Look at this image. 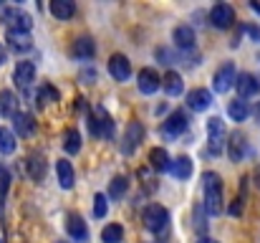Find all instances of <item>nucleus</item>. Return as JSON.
I'll return each instance as SVG.
<instances>
[{"label":"nucleus","mask_w":260,"mask_h":243,"mask_svg":"<svg viewBox=\"0 0 260 243\" xmlns=\"http://www.w3.org/2000/svg\"><path fill=\"white\" fill-rule=\"evenodd\" d=\"M202 190H205V210L210 215H220L225 210L222 205V180L217 172H205L202 175Z\"/></svg>","instance_id":"1"},{"label":"nucleus","mask_w":260,"mask_h":243,"mask_svg":"<svg viewBox=\"0 0 260 243\" xmlns=\"http://www.w3.org/2000/svg\"><path fill=\"white\" fill-rule=\"evenodd\" d=\"M142 223L152 233H165L167 226H170V210L165 205H159V203H149L144 208V213H142Z\"/></svg>","instance_id":"2"},{"label":"nucleus","mask_w":260,"mask_h":243,"mask_svg":"<svg viewBox=\"0 0 260 243\" xmlns=\"http://www.w3.org/2000/svg\"><path fill=\"white\" fill-rule=\"evenodd\" d=\"M225 140H228L225 122L220 117H212L207 122V150H210V155H222L225 152V145H228Z\"/></svg>","instance_id":"3"},{"label":"nucleus","mask_w":260,"mask_h":243,"mask_svg":"<svg viewBox=\"0 0 260 243\" xmlns=\"http://www.w3.org/2000/svg\"><path fill=\"white\" fill-rule=\"evenodd\" d=\"M0 20L8 25V31H20V33H30V25H33L30 15L23 13L20 8H3Z\"/></svg>","instance_id":"4"},{"label":"nucleus","mask_w":260,"mask_h":243,"mask_svg":"<svg viewBox=\"0 0 260 243\" xmlns=\"http://www.w3.org/2000/svg\"><path fill=\"white\" fill-rule=\"evenodd\" d=\"M88 127L93 137H114V122L104 106H96L88 117Z\"/></svg>","instance_id":"5"},{"label":"nucleus","mask_w":260,"mask_h":243,"mask_svg":"<svg viewBox=\"0 0 260 243\" xmlns=\"http://www.w3.org/2000/svg\"><path fill=\"white\" fill-rule=\"evenodd\" d=\"M235 81H238L235 64H233V61H225V64L215 71V76H212V89H215L217 94H225L228 89H233V86H235Z\"/></svg>","instance_id":"6"},{"label":"nucleus","mask_w":260,"mask_h":243,"mask_svg":"<svg viewBox=\"0 0 260 243\" xmlns=\"http://www.w3.org/2000/svg\"><path fill=\"white\" fill-rule=\"evenodd\" d=\"M187 114L182 112V109H177V112H172L167 119H165V124H162V137L165 140H174V137H179L184 129H187Z\"/></svg>","instance_id":"7"},{"label":"nucleus","mask_w":260,"mask_h":243,"mask_svg":"<svg viewBox=\"0 0 260 243\" xmlns=\"http://www.w3.org/2000/svg\"><path fill=\"white\" fill-rule=\"evenodd\" d=\"M210 23H212L215 28H220V31L230 28V25L235 23V8L228 5V3H217V5L210 10Z\"/></svg>","instance_id":"8"},{"label":"nucleus","mask_w":260,"mask_h":243,"mask_svg":"<svg viewBox=\"0 0 260 243\" xmlns=\"http://www.w3.org/2000/svg\"><path fill=\"white\" fill-rule=\"evenodd\" d=\"M142 142H144V124H142V122H129V127H126V132H124L121 152H124V155H132Z\"/></svg>","instance_id":"9"},{"label":"nucleus","mask_w":260,"mask_h":243,"mask_svg":"<svg viewBox=\"0 0 260 243\" xmlns=\"http://www.w3.org/2000/svg\"><path fill=\"white\" fill-rule=\"evenodd\" d=\"M13 81H15V86L18 89H30L33 86V81H36V66L30 64V61H20L18 66H15V71H13Z\"/></svg>","instance_id":"10"},{"label":"nucleus","mask_w":260,"mask_h":243,"mask_svg":"<svg viewBox=\"0 0 260 243\" xmlns=\"http://www.w3.org/2000/svg\"><path fill=\"white\" fill-rule=\"evenodd\" d=\"M109 74L116 81H126L132 76V61L126 56H121V53H114L109 59Z\"/></svg>","instance_id":"11"},{"label":"nucleus","mask_w":260,"mask_h":243,"mask_svg":"<svg viewBox=\"0 0 260 243\" xmlns=\"http://www.w3.org/2000/svg\"><path fill=\"white\" fill-rule=\"evenodd\" d=\"M245 152H248V140H245V134H243V132H233V134L228 137V157L233 162H240L245 157Z\"/></svg>","instance_id":"12"},{"label":"nucleus","mask_w":260,"mask_h":243,"mask_svg":"<svg viewBox=\"0 0 260 243\" xmlns=\"http://www.w3.org/2000/svg\"><path fill=\"white\" fill-rule=\"evenodd\" d=\"M46 170H48V165H46V157H43L41 152H30V155L25 157V172L30 175V180L41 182V180L46 177Z\"/></svg>","instance_id":"13"},{"label":"nucleus","mask_w":260,"mask_h":243,"mask_svg":"<svg viewBox=\"0 0 260 243\" xmlns=\"http://www.w3.org/2000/svg\"><path fill=\"white\" fill-rule=\"evenodd\" d=\"M66 228H69V236H71L74 241H79V243H86L88 241L86 221H84L79 213H69V223H66Z\"/></svg>","instance_id":"14"},{"label":"nucleus","mask_w":260,"mask_h":243,"mask_svg":"<svg viewBox=\"0 0 260 243\" xmlns=\"http://www.w3.org/2000/svg\"><path fill=\"white\" fill-rule=\"evenodd\" d=\"M157 89H162V76L154 69H142L139 71V91L142 94H154Z\"/></svg>","instance_id":"15"},{"label":"nucleus","mask_w":260,"mask_h":243,"mask_svg":"<svg viewBox=\"0 0 260 243\" xmlns=\"http://www.w3.org/2000/svg\"><path fill=\"white\" fill-rule=\"evenodd\" d=\"M210 104H212V94H210L207 89H192V91L187 94V106H189L192 112H205Z\"/></svg>","instance_id":"16"},{"label":"nucleus","mask_w":260,"mask_h":243,"mask_svg":"<svg viewBox=\"0 0 260 243\" xmlns=\"http://www.w3.org/2000/svg\"><path fill=\"white\" fill-rule=\"evenodd\" d=\"M71 53H74V59H79V61H88V59H93L96 46H93V41H91L88 36H81V38H76V41H74Z\"/></svg>","instance_id":"17"},{"label":"nucleus","mask_w":260,"mask_h":243,"mask_svg":"<svg viewBox=\"0 0 260 243\" xmlns=\"http://www.w3.org/2000/svg\"><path fill=\"white\" fill-rule=\"evenodd\" d=\"M235 89H238L240 99H248V96H253V94H255V91L260 89L258 76H253V74H238V81H235Z\"/></svg>","instance_id":"18"},{"label":"nucleus","mask_w":260,"mask_h":243,"mask_svg":"<svg viewBox=\"0 0 260 243\" xmlns=\"http://www.w3.org/2000/svg\"><path fill=\"white\" fill-rule=\"evenodd\" d=\"M56 175H58V185L63 190H71L74 182H76V175H74V167L69 160H58L56 162Z\"/></svg>","instance_id":"19"},{"label":"nucleus","mask_w":260,"mask_h":243,"mask_svg":"<svg viewBox=\"0 0 260 243\" xmlns=\"http://www.w3.org/2000/svg\"><path fill=\"white\" fill-rule=\"evenodd\" d=\"M8 46H10V51H15V53H23V51H28V48L33 46V38H30V33L8 31Z\"/></svg>","instance_id":"20"},{"label":"nucleus","mask_w":260,"mask_h":243,"mask_svg":"<svg viewBox=\"0 0 260 243\" xmlns=\"http://www.w3.org/2000/svg\"><path fill=\"white\" fill-rule=\"evenodd\" d=\"M13 127H15V132H18L20 137H30V134L36 132V119H33L28 112H18V114L13 117Z\"/></svg>","instance_id":"21"},{"label":"nucleus","mask_w":260,"mask_h":243,"mask_svg":"<svg viewBox=\"0 0 260 243\" xmlns=\"http://www.w3.org/2000/svg\"><path fill=\"white\" fill-rule=\"evenodd\" d=\"M172 38H174V43H177L179 48H184V51L194 48V28H192V25H177Z\"/></svg>","instance_id":"22"},{"label":"nucleus","mask_w":260,"mask_h":243,"mask_svg":"<svg viewBox=\"0 0 260 243\" xmlns=\"http://www.w3.org/2000/svg\"><path fill=\"white\" fill-rule=\"evenodd\" d=\"M149 167L157 170V172H167V170L172 167V160H170V155H167L165 147H154V150H149Z\"/></svg>","instance_id":"23"},{"label":"nucleus","mask_w":260,"mask_h":243,"mask_svg":"<svg viewBox=\"0 0 260 243\" xmlns=\"http://www.w3.org/2000/svg\"><path fill=\"white\" fill-rule=\"evenodd\" d=\"M51 13L58 20H71L76 13V5H74V0H51Z\"/></svg>","instance_id":"24"},{"label":"nucleus","mask_w":260,"mask_h":243,"mask_svg":"<svg viewBox=\"0 0 260 243\" xmlns=\"http://www.w3.org/2000/svg\"><path fill=\"white\" fill-rule=\"evenodd\" d=\"M18 114V96L10 89L0 91V117H15Z\"/></svg>","instance_id":"25"},{"label":"nucleus","mask_w":260,"mask_h":243,"mask_svg":"<svg viewBox=\"0 0 260 243\" xmlns=\"http://www.w3.org/2000/svg\"><path fill=\"white\" fill-rule=\"evenodd\" d=\"M228 114H230V119L233 122H245L248 117H250V106H248V101L245 99H233L230 104H228Z\"/></svg>","instance_id":"26"},{"label":"nucleus","mask_w":260,"mask_h":243,"mask_svg":"<svg viewBox=\"0 0 260 243\" xmlns=\"http://www.w3.org/2000/svg\"><path fill=\"white\" fill-rule=\"evenodd\" d=\"M162 86H165V91H167L170 96H179L182 89H184V81H182V76H179L177 71H167V74L162 76Z\"/></svg>","instance_id":"27"},{"label":"nucleus","mask_w":260,"mask_h":243,"mask_svg":"<svg viewBox=\"0 0 260 243\" xmlns=\"http://www.w3.org/2000/svg\"><path fill=\"white\" fill-rule=\"evenodd\" d=\"M170 170H172V175L177 177V180H187V177L192 175V160L182 155V157H177V160L172 162Z\"/></svg>","instance_id":"28"},{"label":"nucleus","mask_w":260,"mask_h":243,"mask_svg":"<svg viewBox=\"0 0 260 243\" xmlns=\"http://www.w3.org/2000/svg\"><path fill=\"white\" fill-rule=\"evenodd\" d=\"M63 150L69 155H76L81 150V134H79V129H66V134H63Z\"/></svg>","instance_id":"29"},{"label":"nucleus","mask_w":260,"mask_h":243,"mask_svg":"<svg viewBox=\"0 0 260 243\" xmlns=\"http://www.w3.org/2000/svg\"><path fill=\"white\" fill-rule=\"evenodd\" d=\"M101 241L104 243H121L124 241V228L119 223H109L104 231H101Z\"/></svg>","instance_id":"30"},{"label":"nucleus","mask_w":260,"mask_h":243,"mask_svg":"<svg viewBox=\"0 0 260 243\" xmlns=\"http://www.w3.org/2000/svg\"><path fill=\"white\" fill-rule=\"evenodd\" d=\"M10 152H15V134L0 127V155H10Z\"/></svg>","instance_id":"31"},{"label":"nucleus","mask_w":260,"mask_h":243,"mask_svg":"<svg viewBox=\"0 0 260 243\" xmlns=\"http://www.w3.org/2000/svg\"><path fill=\"white\" fill-rule=\"evenodd\" d=\"M109 195H111L114 200H121V198L126 195V177H114V180L109 182Z\"/></svg>","instance_id":"32"},{"label":"nucleus","mask_w":260,"mask_h":243,"mask_svg":"<svg viewBox=\"0 0 260 243\" xmlns=\"http://www.w3.org/2000/svg\"><path fill=\"white\" fill-rule=\"evenodd\" d=\"M51 101H58V91H56L51 84H43V86L38 89V104L43 106V104H51Z\"/></svg>","instance_id":"33"},{"label":"nucleus","mask_w":260,"mask_h":243,"mask_svg":"<svg viewBox=\"0 0 260 243\" xmlns=\"http://www.w3.org/2000/svg\"><path fill=\"white\" fill-rule=\"evenodd\" d=\"M106 213H109V203H106L104 193H96V198H93V215L96 218H104Z\"/></svg>","instance_id":"34"},{"label":"nucleus","mask_w":260,"mask_h":243,"mask_svg":"<svg viewBox=\"0 0 260 243\" xmlns=\"http://www.w3.org/2000/svg\"><path fill=\"white\" fill-rule=\"evenodd\" d=\"M157 59H159V64H177V56L170 48H157Z\"/></svg>","instance_id":"35"},{"label":"nucleus","mask_w":260,"mask_h":243,"mask_svg":"<svg viewBox=\"0 0 260 243\" xmlns=\"http://www.w3.org/2000/svg\"><path fill=\"white\" fill-rule=\"evenodd\" d=\"M8 185H10V172H8V170L0 165V195H5Z\"/></svg>","instance_id":"36"},{"label":"nucleus","mask_w":260,"mask_h":243,"mask_svg":"<svg viewBox=\"0 0 260 243\" xmlns=\"http://www.w3.org/2000/svg\"><path fill=\"white\" fill-rule=\"evenodd\" d=\"M240 213H243V195H238L230 205V215H240Z\"/></svg>","instance_id":"37"},{"label":"nucleus","mask_w":260,"mask_h":243,"mask_svg":"<svg viewBox=\"0 0 260 243\" xmlns=\"http://www.w3.org/2000/svg\"><path fill=\"white\" fill-rule=\"evenodd\" d=\"M245 31L253 36V41H260V28L258 25H245Z\"/></svg>","instance_id":"38"},{"label":"nucleus","mask_w":260,"mask_h":243,"mask_svg":"<svg viewBox=\"0 0 260 243\" xmlns=\"http://www.w3.org/2000/svg\"><path fill=\"white\" fill-rule=\"evenodd\" d=\"M81 79H86V84H93V79H96V74H93L91 69H86V71L81 74Z\"/></svg>","instance_id":"39"},{"label":"nucleus","mask_w":260,"mask_h":243,"mask_svg":"<svg viewBox=\"0 0 260 243\" xmlns=\"http://www.w3.org/2000/svg\"><path fill=\"white\" fill-rule=\"evenodd\" d=\"M253 182H255V187L260 190V165L255 167V172H253Z\"/></svg>","instance_id":"40"},{"label":"nucleus","mask_w":260,"mask_h":243,"mask_svg":"<svg viewBox=\"0 0 260 243\" xmlns=\"http://www.w3.org/2000/svg\"><path fill=\"white\" fill-rule=\"evenodd\" d=\"M5 61H8V51H5V48H3V43H0V66H3Z\"/></svg>","instance_id":"41"},{"label":"nucleus","mask_w":260,"mask_h":243,"mask_svg":"<svg viewBox=\"0 0 260 243\" xmlns=\"http://www.w3.org/2000/svg\"><path fill=\"white\" fill-rule=\"evenodd\" d=\"M76 101H79V104H76V106H79V112H81V109H84V112H86V109H88L86 99H81V96H79V99H76Z\"/></svg>","instance_id":"42"},{"label":"nucleus","mask_w":260,"mask_h":243,"mask_svg":"<svg viewBox=\"0 0 260 243\" xmlns=\"http://www.w3.org/2000/svg\"><path fill=\"white\" fill-rule=\"evenodd\" d=\"M197 243H217V241H215V238H207V236H202V238H200Z\"/></svg>","instance_id":"43"},{"label":"nucleus","mask_w":260,"mask_h":243,"mask_svg":"<svg viewBox=\"0 0 260 243\" xmlns=\"http://www.w3.org/2000/svg\"><path fill=\"white\" fill-rule=\"evenodd\" d=\"M250 8H253L255 13H260V3H250Z\"/></svg>","instance_id":"44"},{"label":"nucleus","mask_w":260,"mask_h":243,"mask_svg":"<svg viewBox=\"0 0 260 243\" xmlns=\"http://www.w3.org/2000/svg\"><path fill=\"white\" fill-rule=\"evenodd\" d=\"M255 117H258V119H260V104H258V109H255Z\"/></svg>","instance_id":"45"},{"label":"nucleus","mask_w":260,"mask_h":243,"mask_svg":"<svg viewBox=\"0 0 260 243\" xmlns=\"http://www.w3.org/2000/svg\"><path fill=\"white\" fill-rule=\"evenodd\" d=\"M58 243H66V241H58Z\"/></svg>","instance_id":"46"},{"label":"nucleus","mask_w":260,"mask_h":243,"mask_svg":"<svg viewBox=\"0 0 260 243\" xmlns=\"http://www.w3.org/2000/svg\"><path fill=\"white\" fill-rule=\"evenodd\" d=\"M0 243H3V241H0Z\"/></svg>","instance_id":"47"}]
</instances>
